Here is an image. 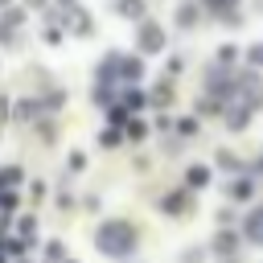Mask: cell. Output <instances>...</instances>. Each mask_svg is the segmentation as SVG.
Masks as SVG:
<instances>
[{"instance_id":"cell-1","label":"cell","mask_w":263,"mask_h":263,"mask_svg":"<svg viewBox=\"0 0 263 263\" xmlns=\"http://www.w3.org/2000/svg\"><path fill=\"white\" fill-rule=\"evenodd\" d=\"M95 242H99L103 255H127L136 247V226L123 222V218H111V222H103L95 230Z\"/></svg>"},{"instance_id":"cell-2","label":"cell","mask_w":263,"mask_h":263,"mask_svg":"<svg viewBox=\"0 0 263 263\" xmlns=\"http://www.w3.org/2000/svg\"><path fill=\"white\" fill-rule=\"evenodd\" d=\"M242 238L255 242V247H263V210L247 214V222H242Z\"/></svg>"},{"instance_id":"cell-3","label":"cell","mask_w":263,"mask_h":263,"mask_svg":"<svg viewBox=\"0 0 263 263\" xmlns=\"http://www.w3.org/2000/svg\"><path fill=\"white\" fill-rule=\"evenodd\" d=\"M160 45H164V33H160L156 25H140V49H144V53H156Z\"/></svg>"},{"instance_id":"cell-4","label":"cell","mask_w":263,"mask_h":263,"mask_svg":"<svg viewBox=\"0 0 263 263\" xmlns=\"http://www.w3.org/2000/svg\"><path fill=\"white\" fill-rule=\"evenodd\" d=\"M205 181H210V168H201V164H193V168H189V185H193V189H201Z\"/></svg>"},{"instance_id":"cell-5","label":"cell","mask_w":263,"mask_h":263,"mask_svg":"<svg viewBox=\"0 0 263 263\" xmlns=\"http://www.w3.org/2000/svg\"><path fill=\"white\" fill-rule=\"evenodd\" d=\"M119 8H123V12H127V16H140V0H123V4H119Z\"/></svg>"},{"instance_id":"cell-6","label":"cell","mask_w":263,"mask_h":263,"mask_svg":"<svg viewBox=\"0 0 263 263\" xmlns=\"http://www.w3.org/2000/svg\"><path fill=\"white\" fill-rule=\"evenodd\" d=\"M247 58H251L255 66H263V45H251V49H247Z\"/></svg>"},{"instance_id":"cell-7","label":"cell","mask_w":263,"mask_h":263,"mask_svg":"<svg viewBox=\"0 0 263 263\" xmlns=\"http://www.w3.org/2000/svg\"><path fill=\"white\" fill-rule=\"evenodd\" d=\"M218 251H234V234H222L218 238Z\"/></svg>"},{"instance_id":"cell-8","label":"cell","mask_w":263,"mask_h":263,"mask_svg":"<svg viewBox=\"0 0 263 263\" xmlns=\"http://www.w3.org/2000/svg\"><path fill=\"white\" fill-rule=\"evenodd\" d=\"M230 4H234V0H210V8H222V12H226Z\"/></svg>"},{"instance_id":"cell-9","label":"cell","mask_w":263,"mask_h":263,"mask_svg":"<svg viewBox=\"0 0 263 263\" xmlns=\"http://www.w3.org/2000/svg\"><path fill=\"white\" fill-rule=\"evenodd\" d=\"M4 111H8V99H0V119H4Z\"/></svg>"},{"instance_id":"cell-10","label":"cell","mask_w":263,"mask_h":263,"mask_svg":"<svg viewBox=\"0 0 263 263\" xmlns=\"http://www.w3.org/2000/svg\"><path fill=\"white\" fill-rule=\"evenodd\" d=\"M0 4H8V0H0Z\"/></svg>"}]
</instances>
